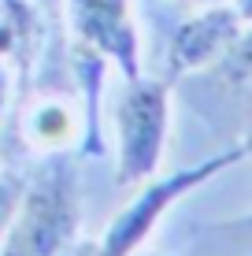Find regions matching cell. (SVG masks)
<instances>
[{"label":"cell","instance_id":"1","mask_svg":"<svg viewBox=\"0 0 252 256\" xmlns=\"http://www.w3.org/2000/svg\"><path fill=\"white\" fill-rule=\"evenodd\" d=\"M171 122V90L167 82L130 78V90L119 100L115 126H119V186L149 178L160 167L163 145H167Z\"/></svg>","mask_w":252,"mask_h":256},{"label":"cell","instance_id":"2","mask_svg":"<svg viewBox=\"0 0 252 256\" xmlns=\"http://www.w3.org/2000/svg\"><path fill=\"white\" fill-rule=\"evenodd\" d=\"M245 156V145H238V148H230V152H223V156H215V160H208L201 167H193V171H182L175 174V178H167V182H156V186H149L141 193V197L130 204L123 216L115 219V226L108 230V238H104V249L100 256H130L137 249V245L149 238V230L156 226V219L163 216L175 200L182 197V193H189V190H197L204 178H212V174H219L223 167H230L234 160H241Z\"/></svg>","mask_w":252,"mask_h":256},{"label":"cell","instance_id":"3","mask_svg":"<svg viewBox=\"0 0 252 256\" xmlns=\"http://www.w3.org/2000/svg\"><path fill=\"white\" fill-rule=\"evenodd\" d=\"M241 22L245 19H241L234 8H208L197 19H189L175 34L171 52H167L171 78L193 74V70H204L208 64H215V60L234 45V38L241 34Z\"/></svg>","mask_w":252,"mask_h":256},{"label":"cell","instance_id":"4","mask_svg":"<svg viewBox=\"0 0 252 256\" xmlns=\"http://www.w3.org/2000/svg\"><path fill=\"white\" fill-rule=\"evenodd\" d=\"M41 193H33L26 216L19 223V238H15V252L11 256H52L59 249V242L71 230V182L67 178H45L37 186Z\"/></svg>","mask_w":252,"mask_h":256},{"label":"cell","instance_id":"5","mask_svg":"<svg viewBox=\"0 0 252 256\" xmlns=\"http://www.w3.org/2000/svg\"><path fill=\"white\" fill-rule=\"evenodd\" d=\"M241 145H245V156H252V122H249V138L241 141Z\"/></svg>","mask_w":252,"mask_h":256},{"label":"cell","instance_id":"6","mask_svg":"<svg viewBox=\"0 0 252 256\" xmlns=\"http://www.w3.org/2000/svg\"><path fill=\"white\" fill-rule=\"evenodd\" d=\"M197 4H219V0H197Z\"/></svg>","mask_w":252,"mask_h":256}]
</instances>
